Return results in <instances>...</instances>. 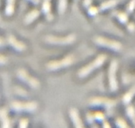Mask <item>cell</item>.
Here are the masks:
<instances>
[{
	"instance_id": "obj_1",
	"label": "cell",
	"mask_w": 135,
	"mask_h": 128,
	"mask_svg": "<svg viewBox=\"0 0 135 128\" xmlns=\"http://www.w3.org/2000/svg\"><path fill=\"white\" fill-rule=\"evenodd\" d=\"M105 59H106V55H104V54L99 55L96 58V59H94L93 61L90 63L89 64L86 65L85 67H83V68L79 70V72H78V76H79V77H86L88 75L92 73L94 70L99 68L100 67H101L103 65V63H104Z\"/></svg>"
},
{
	"instance_id": "obj_2",
	"label": "cell",
	"mask_w": 135,
	"mask_h": 128,
	"mask_svg": "<svg viewBox=\"0 0 135 128\" xmlns=\"http://www.w3.org/2000/svg\"><path fill=\"white\" fill-rule=\"evenodd\" d=\"M74 61V58L72 55L66 56L61 60L51 61L47 64V68L50 71H55L59 69L70 66Z\"/></svg>"
},
{
	"instance_id": "obj_3",
	"label": "cell",
	"mask_w": 135,
	"mask_h": 128,
	"mask_svg": "<svg viewBox=\"0 0 135 128\" xmlns=\"http://www.w3.org/2000/svg\"><path fill=\"white\" fill-rule=\"evenodd\" d=\"M75 36L73 34L68 36L61 38V37H56L54 36H48L46 38V41L50 44L55 45H67L70 44L75 41Z\"/></svg>"
},
{
	"instance_id": "obj_4",
	"label": "cell",
	"mask_w": 135,
	"mask_h": 128,
	"mask_svg": "<svg viewBox=\"0 0 135 128\" xmlns=\"http://www.w3.org/2000/svg\"><path fill=\"white\" fill-rule=\"evenodd\" d=\"M117 68V63L115 61H113L110 64L109 70V88L112 91H117L118 88L117 77H116V71Z\"/></svg>"
},
{
	"instance_id": "obj_5",
	"label": "cell",
	"mask_w": 135,
	"mask_h": 128,
	"mask_svg": "<svg viewBox=\"0 0 135 128\" xmlns=\"http://www.w3.org/2000/svg\"><path fill=\"white\" fill-rule=\"evenodd\" d=\"M95 42L100 46L112 49V50H115V51H119L122 48V45L119 42H117V41L102 38V37L96 38V40H95Z\"/></svg>"
},
{
	"instance_id": "obj_6",
	"label": "cell",
	"mask_w": 135,
	"mask_h": 128,
	"mask_svg": "<svg viewBox=\"0 0 135 128\" xmlns=\"http://www.w3.org/2000/svg\"><path fill=\"white\" fill-rule=\"evenodd\" d=\"M13 108L17 111H33L36 110L37 104L36 102H14L13 103Z\"/></svg>"
},
{
	"instance_id": "obj_7",
	"label": "cell",
	"mask_w": 135,
	"mask_h": 128,
	"mask_svg": "<svg viewBox=\"0 0 135 128\" xmlns=\"http://www.w3.org/2000/svg\"><path fill=\"white\" fill-rule=\"evenodd\" d=\"M18 75L21 78V79H22L24 81L27 82L31 87H34V88H36V87H38L39 86V81L38 80H36V79H34V78L29 76L27 72L26 71H25V70H20L18 73Z\"/></svg>"
},
{
	"instance_id": "obj_8",
	"label": "cell",
	"mask_w": 135,
	"mask_h": 128,
	"mask_svg": "<svg viewBox=\"0 0 135 128\" xmlns=\"http://www.w3.org/2000/svg\"><path fill=\"white\" fill-rule=\"evenodd\" d=\"M70 116H71L73 123L76 127H83V123H82L80 116L79 115V112L76 109L72 108L70 110Z\"/></svg>"
},
{
	"instance_id": "obj_9",
	"label": "cell",
	"mask_w": 135,
	"mask_h": 128,
	"mask_svg": "<svg viewBox=\"0 0 135 128\" xmlns=\"http://www.w3.org/2000/svg\"><path fill=\"white\" fill-rule=\"evenodd\" d=\"M9 43L11 44L12 46L14 47V48L15 50H18V51H22V50H25L26 48V46L23 43H22L21 42H18L17 40L15 37L13 36H10L9 38Z\"/></svg>"
},
{
	"instance_id": "obj_10",
	"label": "cell",
	"mask_w": 135,
	"mask_h": 128,
	"mask_svg": "<svg viewBox=\"0 0 135 128\" xmlns=\"http://www.w3.org/2000/svg\"><path fill=\"white\" fill-rule=\"evenodd\" d=\"M38 15H39V12H38V11L33 10L32 11H31L30 13H29L28 14V15L26 17V18H25V21H26V23H30L36 17H38Z\"/></svg>"
},
{
	"instance_id": "obj_11",
	"label": "cell",
	"mask_w": 135,
	"mask_h": 128,
	"mask_svg": "<svg viewBox=\"0 0 135 128\" xmlns=\"http://www.w3.org/2000/svg\"><path fill=\"white\" fill-rule=\"evenodd\" d=\"M15 0H7V6L5 9V13L7 15H11L14 12Z\"/></svg>"
},
{
	"instance_id": "obj_12",
	"label": "cell",
	"mask_w": 135,
	"mask_h": 128,
	"mask_svg": "<svg viewBox=\"0 0 135 128\" xmlns=\"http://www.w3.org/2000/svg\"><path fill=\"white\" fill-rule=\"evenodd\" d=\"M67 5V0H59V5H58V9L60 14L64 13Z\"/></svg>"
},
{
	"instance_id": "obj_13",
	"label": "cell",
	"mask_w": 135,
	"mask_h": 128,
	"mask_svg": "<svg viewBox=\"0 0 135 128\" xmlns=\"http://www.w3.org/2000/svg\"><path fill=\"white\" fill-rule=\"evenodd\" d=\"M116 0H109V1H106V2H104L102 4L101 8L102 9H108L109 7H113L116 4Z\"/></svg>"
},
{
	"instance_id": "obj_14",
	"label": "cell",
	"mask_w": 135,
	"mask_h": 128,
	"mask_svg": "<svg viewBox=\"0 0 135 128\" xmlns=\"http://www.w3.org/2000/svg\"><path fill=\"white\" fill-rule=\"evenodd\" d=\"M42 9H43V11L45 13H48L50 11V3L47 0L45 1L43 3V6H42Z\"/></svg>"
},
{
	"instance_id": "obj_15",
	"label": "cell",
	"mask_w": 135,
	"mask_h": 128,
	"mask_svg": "<svg viewBox=\"0 0 135 128\" xmlns=\"http://www.w3.org/2000/svg\"><path fill=\"white\" fill-rule=\"evenodd\" d=\"M118 18L120 20L121 22L123 23H125L127 21V16L126 14H125L124 13H120V14L118 16Z\"/></svg>"
},
{
	"instance_id": "obj_16",
	"label": "cell",
	"mask_w": 135,
	"mask_h": 128,
	"mask_svg": "<svg viewBox=\"0 0 135 128\" xmlns=\"http://www.w3.org/2000/svg\"><path fill=\"white\" fill-rule=\"evenodd\" d=\"M94 118L96 120H98L100 121H102L104 119V115L101 112H96L94 113Z\"/></svg>"
},
{
	"instance_id": "obj_17",
	"label": "cell",
	"mask_w": 135,
	"mask_h": 128,
	"mask_svg": "<svg viewBox=\"0 0 135 128\" xmlns=\"http://www.w3.org/2000/svg\"><path fill=\"white\" fill-rule=\"evenodd\" d=\"M98 13V9L96 7H90L88 10V13L90 15H96Z\"/></svg>"
},
{
	"instance_id": "obj_18",
	"label": "cell",
	"mask_w": 135,
	"mask_h": 128,
	"mask_svg": "<svg viewBox=\"0 0 135 128\" xmlns=\"http://www.w3.org/2000/svg\"><path fill=\"white\" fill-rule=\"evenodd\" d=\"M132 96H133V94H132L131 92H129L127 94H125V96H124V98H123L125 102H126V103L129 102L131 100Z\"/></svg>"
},
{
	"instance_id": "obj_19",
	"label": "cell",
	"mask_w": 135,
	"mask_h": 128,
	"mask_svg": "<svg viewBox=\"0 0 135 128\" xmlns=\"http://www.w3.org/2000/svg\"><path fill=\"white\" fill-rule=\"evenodd\" d=\"M27 124H28V121L26 120V119H23L20 122V127H26L27 126Z\"/></svg>"
},
{
	"instance_id": "obj_20",
	"label": "cell",
	"mask_w": 135,
	"mask_h": 128,
	"mask_svg": "<svg viewBox=\"0 0 135 128\" xmlns=\"http://www.w3.org/2000/svg\"><path fill=\"white\" fill-rule=\"evenodd\" d=\"M135 7V0H132L131 2L129 4V11H133V9H134Z\"/></svg>"
},
{
	"instance_id": "obj_21",
	"label": "cell",
	"mask_w": 135,
	"mask_h": 128,
	"mask_svg": "<svg viewBox=\"0 0 135 128\" xmlns=\"http://www.w3.org/2000/svg\"><path fill=\"white\" fill-rule=\"evenodd\" d=\"M117 123L118 125H119L120 127H124V125H123V124H125V125H127V124L125 122V121H123V120H121V119L117 120Z\"/></svg>"
},
{
	"instance_id": "obj_22",
	"label": "cell",
	"mask_w": 135,
	"mask_h": 128,
	"mask_svg": "<svg viewBox=\"0 0 135 128\" xmlns=\"http://www.w3.org/2000/svg\"><path fill=\"white\" fill-rule=\"evenodd\" d=\"M30 1H33V2H34L35 3H38V1H39V0H30Z\"/></svg>"
}]
</instances>
